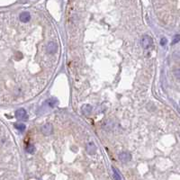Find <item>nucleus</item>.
<instances>
[{
	"label": "nucleus",
	"mask_w": 180,
	"mask_h": 180,
	"mask_svg": "<svg viewBox=\"0 0 180 180\" xmlns=\"http://www.w3.org/2000/svg\"><path fill=\"white\" fill-rule=\"evenodd\" d=\"M31 19V15L28 12H23L20 15V20L23 23H27Z\"/></svg>",
	"instance_id": "nucleus-7"
},
{
	"label": "nucleus",
	"mask_w": 180,
	"mask_h": 180,
	"mask_svg": "<svg viewBox=\"0 0 180 180\" xmlns=\"http://www.w3.org/2000/svg\"><path fill=\"white\" fill-rule=\"evenodd\" d=\"M112 170H113V178H115V180H122L119 171L116 169L115 168H113V167L112 168Z\"/></svg>",
	"instance_id": "nucleus-10"
},
{
	"label": "nucleus",
	"mask_w": 180,
	"mask_h": 180,
	"mask_svg": "<svg viewBox=\"0 0 180 180\" xmlns=\"http://www.w3.org/2000/svg\"><path fill=\"white\" fill-rule=\"evenodd\" d=\"M15 127L16 130H18L20 131H23L26 128L25 124H23V122H16V124H15Z\"/></svg>",
	"instance_id": "nucleus-9"
},
{
	"label": "nucleus",
	"mask_w": 180,
	"mask_h": 180,
	"mask_svg": "<svg viewBox=\"0 0 180 180\" xmlns=\"http://www.w3.org/2000/svg\"><path fill=\"white\" fill-rule=\"evenodd\" d=\"M96 150V147L94 142H89L87 144V151L89 154H94Z\"/></svg>",
	"instance_id": "nucleus-6"
},
{
	"label": "nucleus",
	"mask_w": 180,
	"mask_h": 180,
	"mask_svg": "<svg viewBox=\"0 0 180 180\" xmlns=\"http://www.w3.org/2000/svg\"><path fill=\"white\" fill-rule=\"evenodd\" d=\"M52 130H53V127L50 124H45L41 127V132L45 135H50V133H52Z\"/></svg>",
	"instance_id": "nucleus-4"
},
{
	"label": "nucleus",
	"mask_w": 180,
	"mask_h": 180,
	"mask_svg": "<svg viewBox=\"0 0 180 180\" xmlns=\"http://www.w3.org/2000/svg\"><path fill=\"white\" fill-rule=\"evenodd\" d=\"M15 117L17 118L18 120H26L28 118L27 113H26L25 109L23 108H20L18 109L16 112H15Z\"/></svg>",
	"instance_id": "nucleus-2"
},
{
	"label": "nucleus",
	"mask_w": 180,
	"mask_h": 180,
	"mask_svg": "<svg viewBox=\"0 0 180 180\" xmlns=\"http://www.w3.org/2000/svg\"><path fill=\"white\" fill-rule=\"evenodd\" d=\"M167 41H168V40H167V39H166V38H162V39H161V40H160V44H161L162 46L166 45Z\"/></svg>",
	"instance_id": "nucleus-14"
},
{
	"label": "nucleus",
	"mask_w": 180,
	"mask_h": 180,
	"mask_svg": "<svg viewBox=\"0 0 180 180\" xmlns=\"http://www.w3.org/2000/svg\"><path fill=\"white\" fill-rule=\"evenodd\" d=\"M26 151L30 154H34V151H35V147L32 144H29L27 147H26Z\"/></svg>",
	"instance_id": "nucleus-11"
},
{
	"label": "nucleus",
	"mask_w": 180,
	"mask_h": 180,
	"mask_svg": "<svg viewBox=\"0 0 180 180\" xmlns=\"http://www.w3.org/2000/svg\"><path fill=\"white\" fill-rule=\"evenodd\" d=\"M48 104L50 107H54L55 106V105L57 104V100L55 99H51V100H47V102H46Z\"/></svg>",
	"instance_id": "nucleus-12"
},
{
	"label": "nucleus",
	"mask_w": 180,
	"mask_h": 180,
	"mask_svg": "<svg viewBox=\"0 0 180 180\" xmlns=\"http://www.w3.org/2000/svg\"><path fill=\"white\" fill-rule=\"evenodd\" d=\"M152 38L150 37L149 35H144L141 38V46L143 49H149L151 45H152Z\"/></svg>",
	"instance_id": "nucleus-1"
},
{
	"label": "nucleus",
	"mask_w": 180,
	"mask_h": 180,
	"mask_svg": "<svg viewBox=\"0 0 180 180\" xmlns=\"http://www.w3.org/2000/svg\"><path fill=\"white\" fill-rule=\"evenodd\" d=\"M46 50H47L48 53L53 54V53H55L57 50H58V45H57V43H55L54 41H50V42H49L47 44Z\"/></svg>",
	"instance_id": "nucleus-3"
},
{
	"label": "nucleus",
	"mask_w": 180,
	"mask_h": 180,
	"mask_svg": "<svg viewBox=\"0 0 180 180\" xmlns=\"http://www.w3.org/2000/svg\"><path fill=\"white\" fill-rule=\"evenodd\" d=\"M92 112V106L90 105H84L82 106V113L86 115H88Z\"/></svg>",
	"instance_id": "nucleus-8"
},
{
	"label": "nucleus",
	"mask_w": 180,
	"mask_h": 180,
	"mask_svg": "<svg viewBox=\"0 0 180 180\" xmlns=\"http://www.w3.org/2000/svg\"><path fill=\"white\" fill-rule=\"evenodd\" d=\"M39 180H41V179H39Z\"/></svg>",
	"instance_id": "nucleus-15"
},
{
	"label": "nucleus",
	"mask_w": 180,
	"mask_h": 180,
	"mask_svg": "<svg viewBox=\"0 0 180 180\" xmlns=\"http://www.w3.org/2000/svg\"><path fill=\"white\" fill-rule=\"evenodd\" d=\"M179 39H180V37H179V35H178V34L175 35V37L173 38V41H172V44H176V43L178 42V41H179Z\"/></svg>",
	"instance_id": "nucleus-13"
},
{
	"label": "nucleus",
	"mask_w": 180,
	"mask_h": 180,
	"mask_svg": "<svg viewBox=\"0 0 180 180\" xmlns=\"http://www.w3.org/2000/svg\"><path fill=\"white\" fill-rule=\"evenodd\" d=\"M131 156L129 152H127V151H124V152H121L119 154V159L122 162H127L129 161V160H131Z\"/></svg>",
	"instance_id": "nucleus-5"
}]
</instances>
